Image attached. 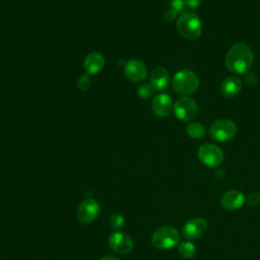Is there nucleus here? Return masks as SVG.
Listing matches in <instances>:
<instances>
[{
    "mask_svg": "<svg viewBox=\"0 0 260 260\" xmlns=\"http://www.w3.org/2000/svg\"><path fill=\"white\" fill-rule=\"evenodd\" d=\"M254 60L253 51L246 43L233 45L225 56V67L233 73L246 74Z\"/></svg>",
    "mask_w": 260,
    "mask_h": 260,
    "instance_id": "obj_1",
    "label": "nucleus"
},
{
    "mask_svg": "<svg viewBox=\"0 0 260 260\" xmlns=\"http://www.w3.org/2000/svg\"><path fill=\"white\" fill-rule=\"evenodd\" d=\"M176 26L181 36L188 40H195L202 32L201 19L192 11L182 12L177 19Z\"/></svg>",
    "mask_w": 260,
    "mask_h": 260,
    "instance_id": "obj_2",
    "label": "nucleus"
},
{
    "mask_svg": "<svg viewBox=\"0 0 260 260\" xmlns=\"http://www.w3.org/2000/svg\"><path fill=\"white\" fill-rule=\"evenodd\" d=\"M172 86L177 93L188 96L198 89L199 78L195 72L189 69H182L174 75Z\"/></svg>",
    "mask_w": 260,
    "mask_h": 260,
    "instance_id": "obj_3",
    "label": "nucleus"
},
{
    "mask_svg": "<svg viewBox=\"0 0 260 260\" xmlns=\"http://www.w3.org/2000/svg\"><path fill=\"white\" fill-rule=\"evenodd\" d=\"M180 242L179 232L171 225H164L156 229L151 237L152 245L160 250L171 249Z\"/></svg>",
    "mask_w": 260,
    "mask_h": 260,
    "instance_id": "obj_4",
    "label": "nucleus"
},
{
    "mask_svg": "<svg viewBox=\"0 0 260 260\" xmlns=\"http://www.w3.org/2000/svg\"><path fill=\"white\" fill-rule=\"evenodd\" d=\"M238 132L237 124L229 119L215 120L209 127V136L217 142H225L236 136Z\"/></svg>",
    "mask_w": 260,
    "mask_h": 260,
    "instance_id": "obj_5",
    "label": "nucleus"
},
{
    "mask_svg": "<svg viewBox=\"0 0 260 260\" xmlns=\"http://www.w3.org/2000/svg\"><path fill=\"white\" fill-rule=\"evenodd\" d=\"M199 160L208 168H216L223 161V152L213 143H204L198 149Z\"/></svg>",
    "mask_w": 260,
    "mask_h": 260,
    "instance_id": "obj_6",
    "label": "nucleus"
},
{
    "mask_svg": "<svg viewBox=\"0 0 260 260\" xmlns=\"http://www.w3.org/2000/svg\"><path fill=\"white\" fill-rule=\"evenodd\" d=\"M174 113L177 119L187 122L195 118L197 115V104L189 96H182L174 104Z\"/></svg>",
    "mask_w": 260,
    "mask_h": 260,
    "instance_id": "obj_7",
    "label": "nucleus"
},
{
    "mask_svg": "<svg viewBox=\"0 0 260 260\" xmlns=\"http://www.w3.org/2000/svg\"><path fill=\"white\" fill-rule=\"evenodd\" d=\"M101 211V206L99 202L93 198L84 199L78 206L76 215L77 219L81 223H90L99 216Z\"/></svg>",
    "mask_w": 260,
    "mask_h": 260,
    "instance_id": "obj_8",
    "label": "nucleus"
},
{
    "mask_svg": "<svg viewBox=\"0 0 260 260\" xmlns=\"http://www.w3.org/2000/svg\"><path fill=\"white\" fill-rule=\"evenodd\" d=\"M109 246L116 253L127 254L133 249L134 243L128 234L116 231L109 237Z\"/></svg>",
    "mask_w": 260,
    "mask_h": 260,
    "instance_id": "obj_9",
    "label": "nucleus"
},
{
    "mask_svg": "<svg viewBox=\"0 0 260 260\" xmlns=\"http://www.w3.org/2000/svg\"><path fill=\"white\" fill-rule=\"evenodd\" d=\"M124 75L133 82H140L144 80L147 75V67L144 62L139 59H130L125 64Z\"/></svg>",
    "mask_w": 260,
    "mask_h": 260,
    "instance_id": "obj_10",
    "label": "nucleus"
},
{
    "mask_svg": "<svg viewBox=\"0 0 260 260\" xmlns=\"http://www.w3.org/2000/svg\"><path fill=\"white\" fill-rule=\"evenodd\" d=\"M207 222L202 217H194L185 222L182 229L183 236L188 240L199 239L206 231Z\"/></svg>",
    "mask_w": 260,
    "mask_h": 260,
    "instance_id": "obj_11",
    "label": "nucleus"
},
{
    "mask_svg": "<svg viewBox=\"0 0 260 260\" xmlns=\"http://www.w3.org/2000/svg\"><path fill=\"white\" fill-rule=\"evenodd\" d=\"M174 109L173 101L167 93H159L151 102V110L157 117H168Z\"/></svg>",
    "mask_w": 260,
    "mask_h": 260,
    "instance_id": "obj_12",
    "label": "nucleus"
},
{
    "mask_svg": "<svg viewBox=\"0 0 260 260\" xmlns=\"http://www.w3.org/2000/svg\"><path fill=\"white\" fill-rule=\"evenodd\" d=\"M105 66V57L100 52L88 53L83 61V68L87 74H98Z\"/></svg>",
    "mask_w": 260,
    "mask_h": 260,
    "instance_id": "obj_13",
    "label": "nucleus"
},
{
    "mask_svg": "<svg viewBox=\"0 0 260 260\" xmlns=\"http://www.w3.org/2000/svg\"><path fill=\"white\" fill-rule=\"evenodd\" d=\"M246 201V197L239 190H230L225 192L221 197V205L224 209L233 211L243 206Z\"/></svg>",
    "mask_w": 260,
    "mask_h": 260,
    "instance_id": "obj_14",
    "label": "nucleus"
},
{
    "mask_svg": "<svg viewBox=\"0 0 260 260\" xmlns=\"http://www.w3.org/2000/svg\"><path fill=\"white\" fill-rule=\"evenodd\" d=\"M150 84L153 86L155 90H162L167 88L170 81L169 72L164 67L157 66L154 67L149 75Z\"/></svg>",
    "mask_w": 260,
    "mask_h": 260,
    "instance_id": "obj_15",
    "label": "nucleus"
},
{
    "mask_svg": "<svg viewBox=\"0 0 260 260\" xmlns=\"http://www.w3.org/2000/svg\"><path fill=\"white\" fill-rule=\"evenodd\" d=\"M242 89V80L236 76L226 77L220 84V92L225 98L236 96Z\"/></svg>",
    "mask_w": 260,
    "mask_h": 260,
    "instance_id": "obj_16",
    "label": "nucleus"
},
{
    "mask_svg": "<svg viewBox=\"0 0 260 260\" xmlns=\"http://www.w3.org/2000/svg\"><path fill=\"white\" fill-rule=\"evenodd\" d=\"M186 132H187V135L190 138L199 139V138L204 136L205 129H204V127H203V125L201 123H199V122H192V123H190L187 126Z\"/></svg>",
    "mask_w": 260,
    "mask_h": 260,
    "instance_id": "obj_17",
    "label": "nucleus"
},
{
    "mask_svg": "<svg viewBox=\"0 0 260 260\" xmlns=\"http://www.w3.org/2000/svg\"><path fill=\"white\" fill-rule=\"evenodd\" d=\"M179 254L185 259H191L196 255V247L192 242H182L178 247Z\"/></svg>",
    "mask_w": 260,
    "mask_h": 260,
    "instance_id": "obj_18",
    "label": "nucleus"
},
{
    "mask_svg": "<svg viewBox=\"0 0 260 260\" xmlns=\"http://www.w3.org/2000/svg\"><path fill=\"white\" fill-rule=\"evenodd\" d=\"M154 90L150 83H142L137 87V94L141 99H148L153 94Z\"/></svg>",
    "mask_w": 260,
    "mask_h": 260,
    "instance_id": "obj_19",
    "label": "nucleus"
},
{
    "mask_svg": "<svg viewBox=\"0 0 260 260\" xmlns=\"http://www.w3.org/2000/svg\"><path fill=\"white\" fill-rule=\"evenodd\" d=\"M124 222H125L124 216H123L121 213H119V212L113 213V214L110 216V219H109L110 225H111L114 230H116V231H118L119 229H121V228L124 225Z\"/></svg>",
    "mask_w": 260,
    "mask_h": 260,
    "instance_id": "obj_20",
    "label": "nucleus"
},
{
    "mask_svg": "<svg viewBox=\"0 0 260 260\" xmlns=\"http://www.w3.org/2000/svg\"><path fill=\"white\" fill-rule=\"evenodd\" d=\"M90 84H91V78H90V75L87 73L82 74L77 80V87L81 91L87 90L89 88Z\"/></svg>",
    "mask_w": 260,
    "mask_h": 260,
    "instance_id": "obj_21",
    "label": "nucleus"
},
{
    "mask_svg": "<svg viewBox=\"0 0 260 260\" xmlns=\"http://www.w3.org/2000/svg\"><path fill=\"white\" fill-rule=\"evenodd\" d=\"M246 202L249 205L257 206L260 205V194L259 193H251L246 197Z\"/></svg>",
    "mask_w": 260,
    "mask_h": 260,
    "instance_id": "obj_22",
    "label": "nucleus"
},
{
    "mask_svg": "<svg viewBox=\"0 0 260 260\" xmlns=\"http://www.w3.org/2000/svg\"><path fill=\"white\" fill-rule=\"evenodd\" d=\"M170 7L173 8L177 13H182L181 11L184 9L185 7V3H184V0H172L171 1V4H170Z\"/></svg>",
    "mask_w": 260,
    "mask_h": 260,
    "instance_id": "obj_23",
    "label": "nucleus"
},
{
    "mask_svg": "<svg viewBox=\"0 0 260 260\" xmlns=\"http://www.w3.org/2000/svg\"><path fill=\"white\" fill-rule=\"evenodd\" d=\"M178 14H179V13H177L173 8L169 7V8L165 11V13H164V19H165L166 21H168V22H172V21L177 17Z\"/></svg>",
    "mask_w": 260,
    "mask_h": 260,
    "instance_id": "obj_24",
    "label": "nucleus"
},
{
    "mask_svg": "<svg viewBox=\"0 0 260 260\" xmlns=\"http://www.w3.org/2000/svg\"><path fill=\"white\" fill-rule=\"evenodd\" d=\"M202 0H184V3H185V6L193 9V8H197L200 3H201Z\"/></svg>",
    "mask_w": 260,
    "mask_h": 260,
    "instance_id": "obj_25",
    "label": "nucleus"
},
{
    "mask_svg": "<svg viewBox=\"0 0 260 260\" xmlns=\"http://www.w3.org/2000/svg\"><path fill=\"white\" fill-rule=\"evenodd\" d=\"M101 260H120V259L115 257V256H112V255H106Z\"/></svg>",
    "mask_w": 260,
    "mask_h": 260,
    "instance_id": "obj_26",
    "label": "nucleus"
}]
</instances>
